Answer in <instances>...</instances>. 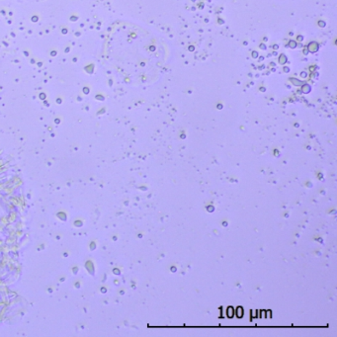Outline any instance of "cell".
<instances>
[]
</instances>
